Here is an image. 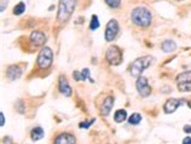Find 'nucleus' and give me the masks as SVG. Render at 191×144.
<instances>
[{"label":"nucleus","mask_w":191,"mask_h":144,"mask_svg":"<svg viewBox=\"0 0 191 144\" xmlns=\"http://www.w3.org/2000/svg\"><path fill=\"white\" fill-rule=\"evenodd\" d=\"M44 136H45V131H44L41 127H35V128H33L32 130L31 137H32V139L34 141V142L40 141L41 138H44Z\"/></svg>","instance_id":"nucleus-16"},{"label":"nucleus","mask_w":191,"mask_h":144,"mask_svg":"<svg viewBox=\"0 0 191 144\" xmlns=\"http://www.w3.org/2000/svg\"><path fill=\"white\" fill-rule=\"evenodd\" d=\"M131 18H132V22L137 26V27H140V28H146L151 24V21H153V15L151 12L144 7V6H138L135 7L133 11H132V15H131Z\"/></svg>","instance_id":"nucleus-1"},{"label":"nucleus","mask_w":191,"mask_h":144,"mask_svg":"<svg viewBox=\"0 0 191 144\" xmlns=\"http://www.w3.org/2000/svg\"><path fill=\"white\" fill-rule=\"evenodd\" d=\"M113 106H114V98H113L111 96L106 97V98H105V101H104V102H103V104H102L100 114H102V115H104V116L109 115V113H110V110H111V108H113Z\"/></svg>","instance_id":"nucleus-13"},{"label":"nucleus","mask_w":191,"mask_h":144,"mask_svg":"<svg viewBox=\"0 0 191 144\" xmlns=\"http://www.w3.org/2000/svg\"><path fill=\"white\" fill-rule=\"evenodd\" d=\"M189 81H191V72L180 73V74L177 76V82H178V84L189 82Z\"/></svg>","instance_id":"nucleus-17"},{"label":"nucleus","mask_w":191,"mask_h":144,"mask_svg":"<svg viewBox=\"0 0 191 144\" xmlns=\"http://www.w3.org/2000/svg\"><path fill=\"white\" fill-rule=\"evenodd\" d=\"M93 122H95V119H93V120H91L90 122H81L79 126H80V127H85V128H87V127H90V125H92Z\"/></svg>","instance_id":"nucleus-24"},{"label":"nucleus","mask_w":191,"mask_h":144,"mask_svg":"<svg viewBox=\"0 0 191 144\" xmlns=\"http://www.w3.org/2000/svg\"><path fill=\"white\" fill-rule=\"evenodd\" d=\"M178 90H179L180 92H191V81L179 84V85H178Z\"/></svg>","instance_id":"nucleus-21"},{"label":"nucleus","mask_w":191,"mask_h":144,"mask_svg":"<svg viewBox=\"0 0 191 144\" xmlns=\"http://www.w3.org/2000/svg\"><path fill=\"white\" fill-rule=\"evenodd\" d=\"M75 4H76V0H61L59 1L58 12H57V20H58V22L64 23V22H67L70 18V16L74 12Z\"/></svg>","instance_id":"nucleus-2"},{"label":"nucleus","mask_w":191,"mask_h":144,"mask_svg":"<svg viewBox=\"0 0 191 144\" xmlns=\"http://www.w3.org/2000/svg\"><path fill=\"white\" fill-rule=\"evenodd\" d=\"M58 90L62 95L67 96V97L71 96V92H73L71 87H70V85H69V82H68V80L64 75H61L59 79H58Z\"/></svg>","instance_id":"nucleus-9"},{"label":"nucleus","mask_w":191,"mask_h":144,"mask_svg":"<svg viewBox=\"0 0 191 144\" xmlns=\"http://www.w3.org/2000/svg\"><path fill=\"white\" fill-rule=\"evenodd\" d=\"M140 121H142V115L138 114V113L132 114V115L129 116V119H128V122H129L131 125H138Z\"/></svg>","instance_id":"nucleus-19"},{"label":"nucleus","mask_w":191,"mask_h":144,"mask_svg":"<svg viewBox=\"0 0 191 144\" xmlns=\"http://www.w3.org/2000/svg\"><path fill=\"white\" fill-rule=\"evenodd\" d=\"M153 62H154V58L151 56H143V57L137 58L131 66V75L134 77H139L142 73L151 66Z\"/></svg>","instance_id":"nucleus-3"},{"label":"nucleus","mask_w":191,"mask_h":144,"mask_svg":"<svg viewBox=\"0 0 191 144\" xmlns=\"http://www.w3.org/2000/svg\"><path fill=\"white\" fill-rule=\"evenodd\" d=\"M53 62V52L50 47L45 46L41 49V51L39 52L38 59H36V64L40 69H47L51 67Z\"/></svg>","instance_id":"nucleus-4"},{"label":"nucleus","mask_w":191,"mask_h":144,"mask_svg":"<svg viewBox=\"0 0 191 144\" xmlns=\"http://www.w3.org/2000/svg\"><path fill=\"white\" fill-rule=\"evenodd\" d=\"M189 107H190V108H191V101H190V102H189Z\"/></svg>","instance_id":"nucleus-29"},{"label":"nucleus","mask_w":191,"mask_h":144,"mask_svg":"<svg viewBox=\"0 0 191 144\" xmlns=\"http://www.w3.org/2000/svg\"><path fill=\"white\" fill-rule=\"evenodd\" d=\"M99 28V20L97 17V15H93L91 17V23H90V29L91 31H96Z\"/></svg>","instance_id":"nucleus-20"},{"label":"nucleus","mask_w":191,"mask_h":144,"mask_svg":"<svg viewBox=\"0 0 191 144\" xmlns=\"http://www.w3.org/2000/svg\"><path fill=\"white\" fill-rule=\"evenodd\" d=\"M120 27H119V22L116 20H110L106 24L105 28V33H104V38L106 41H113L115 40V38L119 34Z\"/></svg>","instance_id":"nucleus-6"},{"label":"nucleus","mask_w":191,"mask_h":144,"mask_svg":"<svg viewBox=\"0 0 191 144\" xmlns=\"http://www.w3.org/2000/svg\"><path fill=\"white\" fill-rule=\"evenodd\" d=\"M22 68L21 67H18V66H10L7 69H6V75H7V77L10 79V80H17V79H20L21 76H22Z\"/></svg>","instance_id":"nucleus-10"},{"label":"nucleus","mask_w":191,"mask_h":144,"mask_svg":"<svg viewBox=\"0 0 191 144\" xmlns=\"http://www.w3.org/2000/svg\"><path fill=\"white\" fill-rule=\"evenodd\" d=\"M183 103H184L183 99L171 98V99L166 101V103H164V106H163V110H164L166 114H172V113H174V111L177 110V108H178L179 106H182Z\"/></svg>","instance_id":"nucleus-8"},{"label":"nucleus","mask_w":191,"mask_h":144,"mask_svg":"<svg viewBox=\"0 0 191 144\" xmlns=\"http://www.w3.org/2000/svg\"><path fill=\"white\" fill-rule=\"evenodd\" d=\"M88 76H90V69H88V68H85V69H82V72L80 73V79L85 81V80H86Z\"/></svg>","instance_id":"nucleus-23"},{"label":"nucleus","mask_w":191,"mask_h":144,"mask_svg":"<svg viewBox=\"0 0 191 144\" xmlns=\"http://www.w3.org/2000/svg\"><path fill=\"white\" fill-rule=\"evenodd\" d=\"M105 58L109 62V64L111 66H119L120 63H122L124 56H122V51L119 46L116 45H110L105 52Z\"/></svg>","instance_id":"nucleus-5"},{"label":"nucleus","mask_w":191,"mask_h":144,"mask_svg":"<svg viewBox=\"0 0 191 144\" xmlns=\"http://www.w3.org/2000/svg\"><path fill=\"white\" fill-rule=\"evenodd\" d=\"M135 87H137V91L139 92V95L142 97H148L150 93H151V87L148 82V79L145 76H139L137 79V82H135Z\"/></svg>","instance_id":"nucleus-7"},{"label":"nucleus","mask_w":191,"mask_h":144,"mask_svg":"<svg viewBox=\"0 0 191 144\" xmlns=\"http://www.w3.org/2000/svg\"><path fill=\"white\" fill-rule=\"evenodd\" d=\"M73 76L75 77V80H76V81L81 80V79H80V73H79V72H74V74H73Z\"/></svg>","instance_id":"nucleus-27"},{"label":"nucleus","mask_w":191,"mask_h":144,"mask_svg":"<svg viewBox=\"0 0 191 144\" xmlns=\"http://www.w3.org/2000/svg\"><path fill=\"white\" fill-rule=\"evenodd\" d=\"M105 2L108 6H110L113 9H117L121 4V0H105Z\"/></svg>","instance_id":"nucleus-22"},{"label":"nucleus","mask_w":191,"mask_h":144,"mask_svg":"<svg viewBox=\"0 0 191 144\" xmlns=\"http://www.w3.org/2000/svg\"><path fill=\"white\" fill-rule=\"evenodd\" d=\"M183 144H191V137H186V138H184Z\"/></svg>","instance_id":"nucleus-28"},{"label":"nucleus","mask_w":191,"mask_h":144,"mask_svg":"<svg viewBox=\"0 0 191 144\" xmlns=\"http://www.w3.org/2000/svg\"><path fill=\"white\" fill-rule=\"evenodd\" d=\"M24 11H26V4H24V2H18V4L13 7V13H15L16 16H21Z\"/></svg>","instance_id":"nucleus-18"},{"label":"nucleus","mask_w":191,"mask_h":144,"mask_svg":"<svg viewBox=\"0 0 191 144\" xmlns=\"http://www.w3.org/2000/svg\"><path fill=\"white\" fill-rule=\"evenodd\" d=\"M126 117H127V111H126L125 109H119V110H116L115 114H114V120H115V122H117V124L124 122V121L126 120Z\"/></svg>","instance_id":"nucleus-15"},{"label":"nucleus","mask_w":191,"mask_h":144,"mask_svg":"<svg viewBox=\"0 0 191 144\" xmlns=\"http://www.w3.org/2000/svg\"><path fill=\"white\" fill-rule=\"evenodd\" d=\"M184 132H186V133H191V126L190 125H185V126H184Z\"/></svg>","instance_id":"nucleus-26"},{"label":"nucleus","mask_w":191,"mask_h":144,"mask_svg":"<svg viewBox=\"0 0 191 144\" xmlns=\"http://www.w3.org/2000/svg\"><path fill=\"white\" fill-rule=\"evenodd\" d=\"M0 125L1 126L5 125V117H4V114L2 113H0Z\"/></svg>","instance_id":"nucleus-25"},{"label":"nucleus","mask_w":191,"mask_h":144,"mask_svg":"<svg viewBox=\"0 0 191 144\" xmlns=\"http://www.w3.org/2000/svg\"><path fill=\"white\" fill-rule=\"evenodd\" d=\"M31 41H32L33 45H35V46H41L46 41V35L42 32L35 31V32H33L31 34Z\"/></svg>","instance_id":"nucleus-11"},{"label":"nucleus","mask_w":191,"mask_h":144,"mask_svg":"<svg viewBox=\"0 0 191 144\" xmlns=\"http://www.w3.org/2000/svg\"><path fill=\"white\" fill-rule=\"evenodd\" d=\"M161 49H162L164 52H173V51L177 49V44H175L173 40H166V41L162 42Z\"/></svg>","instance_id":"nucleus-14"},{"label":"nucleus","mask_w":191,"mask_h":144,"mask_svg":"<svg viewBox=\"0 0 191 144\" xmlns=\"http://www.w3.org/2000/svg\"><path fill=\"white\" fill-rule=\"evenodd\" d=\"M55 144H75V137L70 133H61L55 139Z\"/></svg>","instance_id":"nucleus-12"}]
</instances>
